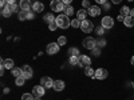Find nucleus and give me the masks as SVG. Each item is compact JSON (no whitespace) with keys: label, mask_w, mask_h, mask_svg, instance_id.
<instances>
[{"label":"nucleus","mask_w":134,"mask_h":100,"mask_svg":"<svg viewBox=\"0 0 134 100\" xmlns=\"http://www.w3.org/2000/svg\"><path fill=\"white\" fill-rule=\"evenodd\" d=\"M55 21H57V24H58V28H62V29H66L71 26V21H70L69 16L64 15V14H60Z\"/></svg>","instance_id":"f257e3e1"},{"label":"nucleus","mask_w":134,"mask_h":100,"mask_svg":"<svg viewBox=\"0 0 134 100\" xmlns=\"http://www.w3.org/2000/svg\"><path fill=\"white\" fill-rule=\"evenodd\" d=\"M83 47L87 49H94L97 46V39L91 38V36H87L86 39H83Z\"/></svg>","instance_id":"f03ea898"},{"label":"nucleus","mask_w":134,"mask_h":100,"mask_svg":"<svg viewBox=\"0 0 134 100\" xmlns=\"http://www.w3.org/2000/svg\"><path fill=\"white\" fill-rule=\"evenodd\" d=\"M50 7L51 9L54 11V12H62V11L64 9V4L62 0H52V2L50 3Z\"/></svg>","instance_id":"7ed1b4c3"},{"label":"nucleus","mask_w":134,"mask_h":100,"mask_svg":"<svg viewBox=\"0 0 134 100\" xmlns=\"http://www.w3.org/2000/svg\"><path fill=\"white\" fill-rule=\"evenodd\" d=\"M81 29L85 32V33H90L91 31H94V24L91 23L90 20H82V23H81Z\"/></svg>","instance_id":"20e7f679"},{"label":"nucleus","mask_w":134,"mask_h":100,"mask_svg":"<svg viewBox=\"0 0 134 100\" xmlns=\"http://www.w3.org/2000/svg\"><path fill=\"white\" fill-rule=\"evenodd\" d=\"M100 26H102L105 29H110L114 27V19L111 16H105L102 19V23H100Z\"/></svg>","instance_id":"39448f33"},{"label":"nucleus","mask_w":134,"mask_h":100,"mask_svg":"<svg viewBox=\"0 0 134 100\" xmlns=\"http://www.w3.org/2000/svg\"><path fill=\"white\" fill-rule=\"evenodd\" d=\"M91 64V59L90 56H87V55H79V67H83V68H86V67H90Z\"/></svg>","instance_id":"423d86ee"},{"label":"nucleus","mask_w":134,"mask_h":100,"mask_svg":"<svg viewBox=\"0 0 134 100\" xmlns=\"http://www.w3.org/2000/svg\"><path fill=\"white\" fill-rule=\"evenodd\" d=\"M44 93H46V88H44L42 84L40 85H35L32 88V95L35 97H42Z\"/></svg>","instance_id":"0eeeda50"},{"label":"nucleus","mask_w":134,"mask_h":100,"mask_svg":"<svg viewBox=\"0 0 134 100\" xmlns=\"http://www.w3.org/2000/svg\"><path fill=\"white\" fill-rule=\"evenodd\" d=\"M59 47H60V46H59L58 43H50V44H47L46 51H47L48 55H55V53H58Z\"/></svg>","instance_id":"6e6552de"},{"label":"nucleus","mask_w":134,"mask_h":100,"mask_svg":"<svg viewBox=\"0 0 134 100\" xmlns=\"http://www.w3.org/2000/svg\"><path fill=\"white\" fill-rule=\"evenodd\" d=\"M54 82H55V80H52L50 76H43L42 79H40V84H42L44 88H51V87H54Z\"/></svg>","instance_id":"1a4fd4ad"},{"label":"nucleus","mask_w":134,"mask_h":100,"mask_svg":"<svg viewBox=\"0 0 134 100\" xmlns=\"http://www.w3.org/2000/svg\"><path fill=\"white\" fill-rule=\"evenodd\" d=\"M107 71L105 70V68H98L97 71H95V79H98V80H105L106 77H107Z\"/></svg>","instance_id":"9d476101"},{"label":"nucleus","mask_w":134,"mask_h":100,"mask_svg":"<svg viewBox=\"0 0 134 100\" xmlns=\"http://www.w3.org/2000/svg\"><path fill=\"white\" fill-rule=\"evenodd\" d=\"M87 14L90 15V16H93V17L99 16V15H100V8H99L98 5H91L90 8L87 9Z\"/></svg>","instance_id":"9b49d317"},{"label":"nucleus","mask_w":134,"mask_h":100,"mask_svg":"<svg viewBox=\"0 0 134 100\" xmlns=\"http://www.w3.org/2000/svg\"><path fill=\"white\" fill-rule=\"evenodd\" d=\"M21 71H23V77H26V79H31L34 76V71L30 65H24L23 68H21Z\"/></svg>","instance_id":"f8f14e48"},{"label":"nucleus","mask_w":134,"mask_h":100,"mask_svg":"<svg viewBox=\"0 0 134 100\" xmlns=\"http://www.w3.org/2000/svg\"><path fill=\"white\" fill-rule=\"evenodd\" d=\"M20 8H21V11H31V8H32L31 0H20Z\"/></svg>","instance_id":"ddd939ff"},{"label":"nucleus","mask_w":134,"mask_h":100,"mask_svg":"<svg viewBox=\"0 0 134 100\" xmlns=\"http://www.w3.org/2000/svg\"><path fill=\"white\" fill-rule=\"evenodd\" d=\"M0 64H3L5 67V70H12L15 63H14L12 59H2V60H0Z\"/></svg>","instance_id":"4468645a"},{"label":"nucleus","mask_w":134,"mask_h":100,"mask_svg":"<svg viewBox=\"0 0 134 100\" xmlns=\"http://www.w3.org/2000/svg\"><path fill=\"white\" fill-rule=\"evenodd\" d=\"M64 87H66V84H64V82L63 80H55L54 82V90L55 91H58V92H60V91H63L64 90Z\"/></svg>","instance_id":"2eb2a0df"},{"label":"nucleus","mask_w":134,"mask_h":100,"mask_svg":"<svg viewBox=\"0 0 134 100\" xmlns=\"http://www.w3.org/2000/svg\"><path fill=\"white\" fill-rule=\"evenodd\" d=\"M30 17V11H20V12L18 14V19L20 21H24Z\"/></svg>","instance_id":"dca6fc26"},{"label":"nucleus","mask_w":134,"mask_h":100,"mask_svg":"<svg viewBox=\"0 0 134 100\" xmlns=\"http://www.w3.org/2000/svg\"><path fill=\"white\" fill-rule=\"evenodd\" d=\"M11 15H12V11H11V8H9V4H7L4 8H2V16L9 17Z\"/></svg>","instance_id":"f3484780"},{"label":"nucleus","mask_w":134,"mask_h":100,"mask_svg":"<svg viewBox=\"0 0 134 100\" xmlns=\"http://www.w3.org/2000/svg\"><path fill=\"white\" fill-rule=\"evenodd\" d=\"M32 9H34V12H42V11L44 9V5L40 2H36V3L32 4Z\"/></svg>","instance_id":"a211bd4d"},{"label":"nucleus","mask_w":134,"mask_h":100,"mask_svg":"<svg viewBox=\"0 0 134 100\" xmlns=\"http://www.w3.org/2000/svg\"><path fill=\"white\" fill-rule=\"evenodd\" d=\"M63 14H64V15H67L69 17H70V16H72V15H74V8H72L70 4H69V5H64Z\"/></svg>","instance_id":"6ab92c4d"},{"label":"nucleus","mask_w":134,"mask_h":100,"mask_svg":"<svg viewBox=\"0 0 134 100\" xmlns=\"http://www.w3.org/2000/svg\"><path fill=\"white\" fill-rule=\"evenodd\" d=\"M86 16H87V11H86V9H83V8H82V9H79V11L76 12V17L79 19L81 21H82V20H85V19H86Z\"/></svg>","instance_id":"aec40b11"},{"label":"nucleus","mask_w":134,"mask_h":100,"mask_svg":"<svg viewBox=\"0 0 134 100\" xmlns=\"http://www.w3.org/2000/svg\"><path fill=\"white\" fill-rule=\"evenodd\" d=\"M124 24H125L127 28H131V27L134 26V19H133L131 16H126L125 20H124Z\"/></svg>","instance_id":"412c9836"},{"label":"nucleus","mask_w":134,"mask_h":100,"mask_svg":"<svg viewBox=\"0 0 134 100\" xmlns=\"http://www.w3.org/2000/svg\"><path fill=\"white\" fill-rule=\"evenodd\" d=\"M130 11H131V8H129L127 5H125V7H122L121 8V12H119V15H122V16H130Z\"/></svg>","instance_id":"4be33fe9"},{"label":"nucleus","mask_w":134,"mask_h":100,"mask_svg":"<svg viewBox=\"0 0 134 100\" xmlns=\"http://www.w3.org/2000/svg\"><path fill=\"white\" fill-rule=\"evenodd\" d=\"M43 19H44V21H46L47 24H50V23H52V21L57 20V17H54V15H52V14H46Z\"/></svg>","instance_id":"5701e85b"},{"label":"nucleus","mask_w":134,"mask_h":100,"mask_svg":"<svg viewBox=\"0 0 134 100\" xmlns=\"http://www.w3.org/2000/svg\"><path fill=\"white\" fill-rule=\"evenodd\" d=\"M85 75L88 76V77H94L95 76V71L91 68V67H86L85 68Z\"/></svg>","instance_id":"b1692460"},{"label":"nucleus","mask_w":134,"mask_h":100,"mask_svg":"<svg viewBox=\"0 0 134 100\" xmlns=\"http://www.w3.org/2000/svg\"><path fill=\"white\" fill-rule=\"evenodd\" d=\"M69 56H79V49L76 47H71L69 49Z\"/></svg>","instance_id":"393cba45"},{"label":"nucleus","mask_w":134,"mask_h":100,"mask_svg":"<svg viewBox=\"0 0 134 100\" xmlns=\"http://www.w3.org/2000/svg\"><path fill=\"white\" fill-rule=\"evenodd\" d=\"M26 80H27L26 77H23V76H19V77H16L15 84H16L18 87H21V85H24V82H26Z\"/></svg>","instance_id":"a878e982"},{"label":"nucleus","mask_w":134,"mask_h":100,"mask_svg":"<svg viewBox=\"0 0 134 100\" xmlns=\"http://www.w3.org/2000/svg\"><path fill=\"white\" fill-rule=\"evenodd\" d=\"M69 61H70L71 65H78L79 64V56H70Z\"/></svg>","instance_id":"bb28decb"},{"label":"nucleus","mask_w":134,"mask_h":100,"mask_svg":"<svg viewBox=\"0 0 134 100\" xmlns=\"http://www.w3.org/2000/svg\"><path fill=\"white\" fill-rule=\"evenodd\" d=\"M81 23H82V21L79 20V19H72L71 20V27H74V28H81Z\"/></svg>","instance_id":"cd10ccee"},{"label":"nucleus","mask_w":134,"mask_h":100,"mask_svg":"<svg viewBox=\"0 0 134 100\" xmlns=\"http://www.w3.org/2000/svg\"><path fill=\"white\" fill-rule=\"evenodd\" d=\"M12 75L15 77H19V76H23V71H21V68H12Z\"/></svg>","instance_id":"c85d7f7f"},{"label":"nucleus","mask_w":134,"mask_h":100,"mask_svg":"<svg viewBox=\"0 0 134 100\" xmlns=\"http://www.w3.org/2000/svg\"><path fill=\"white\" fill-rule=\"evenodd\" d=\"M21 100H35V96L32 93H23L21 95Z\"/></svg>","instance_id":"c756f323"},{"label":"nucleus","mask_w":134,"mask_h":100,"mask_svg":"<svg viewBox=\"0 0 134 100\" xmlns=\"http://www.w3.org/2000/svg\"><path fill=\"white\" fill-rule=\"evenodd\" d=\"M9 8H11V11H12V14H19L20 12L19 11L20 5H18V4H9Z\"/></svg>","instance_id":"7c9ffc66"},{"label":"nucleus","mask_w":134,"mask_h":100,"mask_svg":"<svg viewBox=\"0 0 134 100\" xmlns=\"http://www.w3.org/2000/svg\"><path fill=\"white\" fill-rule=\"evenodd\" d=\"M97 46H98L99 48L105 47V46H106V40H105V39H98V40H97Z\"/></svg>","instance_id":"2f4dec72"},{"label":"nucleus","mask_w":134,"mask_h":100,"mask_svg":"<svg viewBox=\"0 0 134 100\" xmlns=\"http://www.w3.org/2000/svg\"><path fill=\"white\" fill-rule=\"evenodd\" d=\"M95 32H97V35H103V32H105V28L102 27V26H99V27H97L95 28Z\"/></svg>","instance_id":"473e14b6"},{"label":"nucleus","mask_w":134,"mask_h":100,"mask_svg":"<svg viewBox=\"0 0 134 100\" xmlns=\"http://www.w3.org/2000/svg\"><path fill=\"white\" fill-rule=\"evenodd\" d=\"M82 7H83V9H88L91 7V4H90L88 0H83V2H82Z\"/></svg>","instance_id":"72a5a7b5"},{"label":"nucleus","mask_w":134,"mask_h":100,"mask_svg":"<svg viewBox=\"0 0 134 100\" xmlns=\"http://www.w3.org/2000/svg\"><path fill=\"white\" fill-rule=\"evenodd\" d=\"M66 43H67V39L64 36H59V39H58V44H59V46H64Z\"/></svg>","instance_id":"f704fd0d"},{"label":"nucleus","mask_w":134,"mask_h":100,"mask_svg":"<svg viewBox=\"0 0 134 100\" xmlns=\"http://www.w3.org/2000/svg\"><path fill=\"white\" fill-rule=\"evenodd\" d=\"M48 28H50L51 31H55V29H57V28H58L57 21H52V23H50V24H48Z\"/></svg>","instance_id":"c9c22d12"},{"label":"nucleus","mask_w":134,"mask_h":100,"mask_svg":"<svg viewBox=\"0 0 134 100\" xmlns=\"http://www.w3.org/2000/svg\"><path fill=\"white\" fill-rule=\"evenodd\" d=\"M91 52H93L94 56H99V55H100V48L99 47H95L94 49H91Z\"/></svg>","instance_id":"e433bc0d"},{"label":"nucleus","mask_w":134,"mask_h":100,"mask_svg":"<svg viewBox=\"0 0 134 100\" xmlns=\"http://www.w3.org/2000/svg\"><path fill=\"white\" fill-rule=\"evenodd\" d=\"M7 4H8V3H7V0H0V7H2V8H4Z\"/></svg>","instance_id":"4c0bfd02"},{"label":"nucleus","mask_w":134,"mask_h":100,"mask_svg":"<svg viewBox=\"0 0 134 100\" xmlns=\"http://www.w3.org/2000/svg\"><path fill=\"white\" fill-rule=\"evenodd\" d=\"M62 2H63V4H64V5H69V4H71V3H72V0H62Z\"/></svg>","instance_id":"58836bf2"},{"label":"nucleus","mask_w":134,"mask_h":100,"mask_svg":"<svg viewBox=\"0 0 134 100\" xmlns=\"http://www.w3.org/2000/svg\"><path fill=\"white\" fill-rule=\"evenodd\" d=\"M110 7H111V5H110V3H105V4H103V8H105L106 11H109V9H110Z\"/></svg>","instance_id":"ea45409f"},{"label":"nucleus","mask_w":134,"mask_h":100,"mask_svg":"<svg viewBox=\"0 0 134 100\" xmlns=\"http://www.w3.org/2000/svg\"><path fill=\"white\" fill-rule=\"evenodd\" d=\"M95 2H97L98 4H102V5H103L105 3H107V0H95Z\"/></svg>","instance_id":"a19ab883"},{"label":"nucleus","mask_w":134,"mask_h":100,"mask_svg":"<svg viewBox=\"0 0 134 100\" xmlns=\"http://www.w3.org/2000/svg\"><path fill=\"white\" fill-rule=\"evenodd\" d=\"M117 19H118L119 21H122V23H124V20H125V16H122V15H119V16H118Z\"/></svg>","instance_id":"79ce46f5"},{"label":"nucleus","mask_w":134,"mask_h":100,"mask_svg":"<svg viewBox=\"0 0 134 100\" xmlns=\"http://www.w3.org/2000/svg\"><path fill=\"white\" fill-rule=\"evenodd\" d=\"M8 4H16V0H7Z\"/></svg>","instance_id":"37998d69"},{"label":"nucleus","mask_w":134,"mask_h":100,"mask_svg":"<svg viewBox=\"0 0 134 100\" xmlns=\"http://www.w3.org/2000/svg\"><path fill=\"white\" fill-rule=\"evenodd\" d=\"M111 2H113V4H119L122 0H111Z\"/></svg>","instance_id":"c03bdc74"},{"label":"nucleus","mask_w":134,"mask_h":100,"mask_svg":"<svg viewBox=\"0 0 134 100\" xmlns=\"http://www.w3.org/2000/svg\"><path fill=\"white\" fill-rule=\"evenodd\" d=\"M130 16H131V17H133V19H134V8H133V9H131V11H130Z\"/></svg>","instance_id":"a18cd8bd"},{"label":"nucleus","mask_w":134,"mask_h":100,"mask_svg":"<svg viewBox=\"0 0 134 100\" xmlns=\"http://www.w3.org/2000/svg\"><path fill=\"white\" fill-rule=\"evenodd\" d=\"M3 92H4V93H8V92H9V88H4Z\"/></svg>","instance_id":"49530a36"},{"label":"nucleus","mask_w":134,"mask_h":100,"mask_svg":"<svg viewBox=\"0 0 134 100\" xmlns=\"http://www.w3.org/2000/svg\"><path fill=\"white\" fill-rule=\"evenodd\" d=\"M130 61H131V65H134V56L131 58V60H130Z\"/></svg>","instance_id":"de8ad7c7"},{"label":"nucleus","mask_w":134,"mask_h":100,"mask_svg":"<svg viewBox=\"0 0 134 100\" xmlns=\"http://www.w3.org/2000/svg\"><path fill=\"white\" fill-rule=\"evenodd\" d=\"M35 100H42V97H35Z\"/></svg>","instance_id":"09e8293b"},{"label":"nucleus","mask_w":134,"mask_h":100,"mask_svg":"<svg viewBox=\"0 0 134 100\" xmlns=\"http://www.w3.org/2000/svg\"><path fill=\"white\" fill-rule=\"evenodd\" d=\"M127 2H133V3H134V0H127Z\"/></svg>","instance_id":"8fccbe9b"},{"label":"nucleus","mask_w":134,"mask_h":100,"mask_svg":"<svg viewBox=\"0 0 134 100\" xmlns=\"http://www.w3.org/2000/svg\"><path fill=\"white\" fill-rule=\"evenodd\" d=\"M133 88H134V82H133Z\"/></svg>","instance_id":"3c124183"},{"label":"nucleus","mask_w":134,"mask_h":100,"mask_svg":"<svg viewBox=\"0 0 134 100\" xmlns=\"http://www.w3.org/2000/svg\"><path fill=\"white\" fill-rule=\"evenodd\" d=\"M50 2H52V0H50Z\"/></svg>","instance_id":"603ef678"},{"label":"nucleus","mask_w":134,"mask_h":100,"mask_svg":"<svg viewBox=\"0 0 134 100\" xmlns=\"http://www.w3.org/2000/svg\"><path fill=\"white\" fill-rule=\"evenodd\" d=\"M38 2H39V0H38Z\"/></svg>","instance_id":"864d4df0"}]
</instances>
